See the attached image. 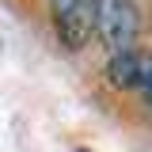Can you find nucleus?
<instances>
[{"label": "nucleus", "instance_id": "obj_2", "mask_svg": "<svg viewBox=\"0 0 152 152\" xmlns=\"http://www.w3.org/2000/svg\"><path fill=\"white\" fill-rule=\"evenodd\" d=\"M50 8H53L57 38L69 50L88 46V38L95 31V0H50Z\"/></svg>", "mask_w": 152, "mask_h": 152}, {"label": "nucleus", "instance_id": "obj_3", "mask_svg": "<svg viewBox=\"0 0 152 152\" xmlns=\"http://www.w3.org/2000/svg\"><path fill=\"white\" fill-rule=\"evenodd\" d=\"M133 88L145 95V103L152 107V57L148 53H137V80H133Z\"/></svg>", "mask_w": 152, "mask_h": 152}, {"label": "nucleus", "instance_id": "obj_1", "mask_svg": "<svg viewBox=\"0 0 152 152\" xmlns=\"http://www.w3.org/2000/svg\"><path fill=\"white\" fill-rule=\"evenodd\" d=\"M137 31H141V15L133 0H95V34L107 42L110 53L133 50Z\"/></svg>", "mask_w": 152, "mask_h": 152}]
</instances>
